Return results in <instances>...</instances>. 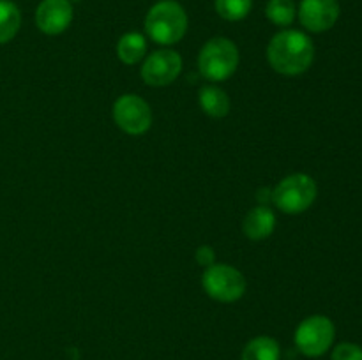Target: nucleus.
Returning a JSON list of instances; mask_svg holds the SVG:
<instances>
[{"label": "nucleus", "instance_id": "obj_1", "mask_svg": "<svg viewBox=\"0 0 362 360\" xmlns=\"http://www.w3.org/2000/svg\"><path fill=\"white\" fill-rule=\"evenodd\" d=\"M267 59L274 71L286 76H296L311 67L315 59V46L303 32L283 30L269 42Z\"/></svg>", "mask_w": 362, "mask_h": 360}, {"label": "nucleus", "instance_id": "obj_2", "mask_svg": "<svg viewBox=\"0 0 362 360\" xmlns=\"http://www.w3.org/2000/svg\"><path fill=\"white\" fill-rule=\"evenodd\" d=\"M145 30L159 44H175L187 30V14L175 0H161L151 7L145 18Z\"/></svg>", "mask_w": 362, "mask_h": 360}, {"label": "nucleus", "instance_id": "obj_3", "mask_svg": "<svg viewBox=\"0 0 362 360\" xmlns=\"http://www.w3.org/2000/svg\"><path fill=\"white\" fill-rule=\"evenodd\" d=\"M239 66V49L230 39L214 37L205 42L198 55V67L205 80L225 81Z\"/></svg>", "mask_w": 362, "mask_h": 360}, {"label": "nucleus", "instance_id": "obj_4", "mask_svg": "<svg viewBox=\"0 0 362 360\" xmlns=\"http://www.w3.org/2000/svg\"><path fill=\"white\" fill-rule=\"evenodd\" d=\"M317 193V184L310 175L293 173L276 186L272 200L285 214H300L313 205Z\"/></svg>", "mask_w": 362, "mask_h": 360}, {"label": "nucleus", "instance_id": "obj_5", "mask_svg": "<svg viewBox=\"0 0 362 360\" xmlns=\"http://www.w3.org/2000/svg\"><path fill=\"white\" fill-rule=\"evenodd\" d=\"M204 289L209 296L219 302H235L246 292V279L230 265H211L205 268Z\"/></svg>", "mask_w": 362, "mask_h": 360}, {"label": "nucleus", "instance_id": "obj_6", "mask_svg": "<svg viewBox=\"0 0 362 360\" xmlns=\"http://www.w3.org/2000/svg\"><path fill=\"white\" fill-rule=\"evenodd\" d=\"M334 325L327 316H310L297 327L296 344L299 352L306 356H320L334 342Z\"/></svg>", "mask_w": 362, "mask_h": 360}, {"label": "nucleus", "instance_id": "obj_7", "mask_svg": "<svg viewBox=\"0 0 362 360\" xmlns=\"http://www.w3.org/2000/svg\"><path fill=\"white\" fill-rule=\"evenodd\" d=\"M113 119L117 126L127 134H144L152 126L151 106L134 94H126L113 104Z\"/></svg>", "mask_w": 362, "mask_h": 360}, {"label": "nucleus", "instance_id": "obj_8", "mask_svg": "<svg viewBox=\"0 0 362 360\" xmlns=\"http://www.w3.org/2000/svg\"><path fill=\"white\" fill-rule=\"evenodd\" d=\"M180 71H182V59L179 53L173 49H159L145 60L141 67V78L152 87H165L177 80Z\"/></svg>", "mask_w": 362, "mask_h": 360}, {"label": "nucleus", "instance_id": "obj_9", "mask_svg": "<svg viewBox=\"0 0 362 360\" xmlns=\"http://www.w3.org/2000/svg\"><path fill=\"white\" fill-rule=\"evenodd\" d=\"M339 18L338 0H303L299 6V20L310 32H325L334 27Z\"/></svg>", "mask_w": 362, "mask_h": 360}, {"label": "nucleus", "instance_id": "obj_10", "mask_svg": "<svg viewBox=\"0 0 362 360\" xmlns=\"http://www.w3.org/2000/svg\"><path fill=\"white\" fill-rule=\"evenodd\" d=\"M73 21V6L69 0H42L35 11V25L48 35H59Z\"/></svg>", "mask_w": 362, "mask_h": 360}, {"label": "nucleus", "instance_id": "obj_11", "mask_svg": "<svg viewBox=\"0 0 362 360\" xmlns=\"http://www.w3.org/2000/svg\"><path fill=\"white\" fill-rule=\"evenodd\" d=\"M244 233H246L247 239L251 240H264L267 236L272 235L276 228V215L274 212L269 207H260L253 208L251 212H247L246 219L243 222Z\"/></svg>", "mask_w": 362, "mask_h": 360}, {"label": "nucleus", "instance_id": "obj_12", "mask_svg": "<svg viewBox=\"0 0 362 360\" xmlns=\"http://www.w3.org/2000/svg\"><path fill=\"white\" fill-rule=\"evenodd\" d=\"M117 53H119V59L122 60L127 66H134V64L140 62L144 59V55L147 53V41L141 34L138 32H129V34L122 35L117 46Z\"/></svg>", "mask_w": 362, "mask_h": 360}, {"label": "nucleus", "instance_id": "obj_13", "mask_svg": "<svg viewBox=\"0 0 362 360\" xmlns=\"http://www.w3.org/2000/svg\"><path fill=\"white\" fill-rule=\"evenodd\" d=\"M200 106L209 116L221 119L230 112V99L221 88L218 87H204L200 90Z\"/></svg>", "mask_w": 362, "mask_h": 360}, {"label": "nucleus", "instance_id": "obj_14", "mask_svg": "<svg viewBox=\"0 0 362 360\" xmlns=\"http://www.w3.org/2000/svg\"><path fill=\"white\" fill-rule=\"evenodd\" d=\"M281 349L279 344L272 337H260L251 339L243 352V360H279Z\"/></svg>", "mask_w": 362, "mask_h": 360}, {"label": "nucleus", "instance_id": "obj_15", "mask_svg": "<svg viewBox=\"0 0 362 360\" xmlns=\"http://www.w3.org/2000/svg\"><path fill=\"white\" fill-rule=\"evenodd\" d=\"M21 25V13L11 0H0V44L9 42L18 34Z\"/></svg>", "mask_w": 362, "mask_h": 360}, {"label": "nucleus", "instance_id": "obj_16", "mask_svg": "<svg viewBox=\"0 0 362 360\" xmlns=\"http://www.w3.org/2000/svg\"><path fill=\"white\" fill-rule=\"evenodd\" d=\"M265 14L278 27H288L296 18V4L293 0H269Z\"/></svg>", "mask_w": 362, "mask_h": 360}, {"label": "nucleus", "instance_id": "obj_17", "mask_svg": "<svg viewBox=\"0 0 362 360\" xmlns=\"http://www.w3.org/2000/svg\"><path fill=\"white\" fill-rule=\"evenodd\" d=\"M253 0H216V11L228 21H239L250 14Z\"/></svg>", "mask_w": 362, "mask_h": 360}, {"label": "nucleus", "instance_id": "obj_18", "mask_svg": "<svg viewBox=\"0 0 362 360\" xmlns=\"http://www.w3.org/2000/svg\"><path fill=\"white\" fill-rule=\"evenodd\" d=\"M331 360H362V348L354 342H341L334 348Z\"/></svg>", "mask_w": 362, "mask_h": 360}, {"label": "nucleus", "instance_id": "obj_19", "mask_svg": "<svg viewBox=\"0 0 362 360\" xmlns=\"http://www.w3.org/2000/svg\"><path fill=\"white\" fill-rule=\"evenodd\" d=\"M214 260H216V256H214V251H212V247L202 246L200 249L197 251V261L200 265H204L205 268L211 267V265H214Z\"/></svg>", "mask_w": 362, "mask_h": 360}]
</instances>
